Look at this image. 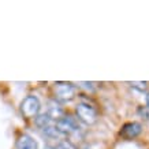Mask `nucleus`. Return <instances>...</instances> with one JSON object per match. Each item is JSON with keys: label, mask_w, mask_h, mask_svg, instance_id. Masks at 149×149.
Listing matches in <instances>:
<instances>
[{"label": "nucleus", "mask_w": 149, "mask_h": 149, "mask_svg": "<svg viewBox=\"0 0 149 149\" xmlns=\"http://www.w3.org/2000/svg\"><path fill=\"white\" fill-rule=\"evenodd\" d=\"M75 113H77L78 119L85 125H93L97 122V118H99V113H97L95 107H92L86 103L78 104L77 108H75Z\"/></svg>", "instance_id": "f257e3e1"}, {"label": "nucleus", "mask_w": 149, "mask_h": 149, "mask_svg": "<svg viewBox=\"0 0 149 149\" xmlns=\"http://www.w3.org/2000/svg\"><path fill=\"white\" fill-rule=\"evenodd\" d=\"M41 104L36 96H27L21 103V113L25 118H36L40 112Z\"/></svg>", "instance_id": "f03ea898"}, {"label": "nucleus", "mask_w": 149, "mask_h": 149, "mask_svg": "<svg viewBox=\"0 0 149 149\" xmlns=\"http://www.w3.org/2000/svg\"><path fill=\"white\" fill-rule=\"evenodd\" d=\"M55 127L62 136H71V134L79 130L78 122L72 116H63L62 119L56 120Z\"/></svg>", "instance_id": "7ed1b4c3"}, {"label": "nucleus", "mask_w": 149, "mask_h": 149, "mask_svg": "<svg viewBox=\"0 0 149 149\" xmlns=\"http://www.w3.org/2000/svg\"><path fill=\"white\" fill-rule=\"evenodd\" d=\"M56 99L62 101H70L75 97V86L70 82H58L54 88Z\"/></svg>", "instance_id": "20e7f679"}, {"label": "nucleus", "mask_w": 149, "mask_h": 149, "mask_svg": "<svg viewBox=\"0 0 149 149\" xmlns=\"http://www.w3.org/2000/svg\"><path fill=\"white\" fill-rule=\"evenodd\" d=\"M142 131V126H141L138 122H130V123H126L125 126L122 127L120 130V136L126 140H133L141 134Z\"/></svg>", "instance_id": "39448f33"}, {"label": "nucleus", "mask_w": 149, "mask_h": 149, "mask_svg": "<svg viewBox=\"0 0 149 149\" xmlns=\"http://www.w3.org/2000/svg\"><path fill=\"white\" fill-rule=\"evenodd\" d=\"M17 149H38V145L32 136L22 134L17 140Z\"/></svg>", "instance_id": "423d86ee"}, {"label": "nucleus", "mask_w": 149, "mask_h": 149, "mask_svg": "<svg viewBox=\"0 0 149 149\" xmlns=\"http://www.w3.org/2000/svg\"><path fill=\"white\" fill-rule=\"evenodd\" d=\"M47 115H48L52 120H59V119H62V118L64 116V111L56 101H49V103H48Z\"/></svg>", "instance_id": "0eeeda50"}, {"label": "nucleus", "mask_w": 149, "mask_h": 149, "mask_svg": "<svg viewBox=\"0 0 149 149\" xmlns=\"http://www.w3.org/2000/svg\"><path fill=\"white\" fill-rule=\"evenodd\" d=\"M36 125L40 130H42V129H45L48 126H52V119L47 113H41V115L36 116Z\"/></svg>", "instance_id": "6e6552de"}, {"label": "nucleus", "mask_w": 149, "mask_h": 149, "mask_svg": "<svg viewBox=\"0 0 149 149\" xmlns=\"http://www.w3.org/2000/svg\"><path fill=\"white\" fill-rule=\"evenodd\" d=\"M42 134L47 137V138H51V140H55V138H59V137L62 136L60 133H59L58 130H56V127L52 125V126H48L45 127V129H42Z\"/></svg>", "instance_id": "1a4fd4ad"}, {"label": "nucleus", "mask_w": 149, "mask_h": 149, "mask_svg": "<svg viewBox=\"0 0 149 149\" xmlns=\"http://www.w3.org/2000/svg\"><path fill=\"white\" fill-rule=\"evenodd\" d=\"M55 149H77V148H75V145L71 144L70 141L64 140V141H60V142L56 145V148Z\"/></svg>", "instance_id": "9d476101"}, {"label": "nucleus", "mask_w": 149, "mask_h": 149, "mask_svg": "<svg viewBox=\"0 0 149 149\" xmlns=\"http://www.w3.org/2000/svg\"><path fill=\"white\" fill-rule=\"evenodd\" d=\"M129 85L131 86V88H136V89H138V91H145L146 89V82H129Z\"/></svg>", "instance_id": "9b49d317"}, {"label": "nucleus", "mask_w": 149, "mask_h": 149, "mask_svg": "<svg viewBox=\"0 0 149 149\" xmlns=\"http://www.w3.org/2000/svg\"><path fill=\"white\" fill-rule=\"evenodd\" d=\"M79 85H81V88H84V89H86V91H91L93 92L95 91V84L93 82H79Z\"/></svg>", "instance_id": "f8f14e48"}, {"label": "nucleus", "mask_w": 149, "mask_h": 149, "mask_svg": "<svg viewBox=\"0 0 149 149\" xmlns=\"http://www.w3.org/2000/svg\"><path fill=\"white\" fill-rule=\"evenodd\" d=\"M146 105H148V108H149V92H148V95H146Z\"/></svg>", "instance_id": "ddd939ff"}, {"label": "nucleus", "mask_w": 149, "mask_h": 149, "mask_svg": "<svg viewBox=\"0 0 149 149\" xmlns=\"http://www.w3.org/2000/svg\"><path fill=\"white\" fill-rule=\"evenodd\" d=\"M45 149H52V148H49V146H47V148Z\"/></svg>", "instance_id": "4468645a"}]
</instances>
